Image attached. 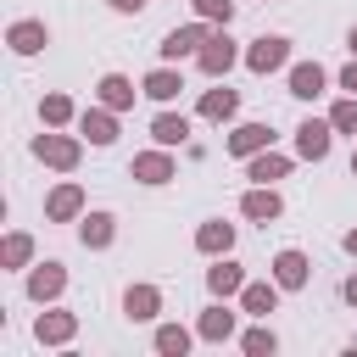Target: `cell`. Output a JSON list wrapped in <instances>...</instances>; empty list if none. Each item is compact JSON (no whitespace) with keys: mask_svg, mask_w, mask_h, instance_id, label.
I'll return each instance as SVG.
<instances>
[{"mask_svg":"<svg viewBox=\"0 0 357 357\" xmlns=\"http://www.w3.org/2000/svg\"><path fill=\"white\" fill-rule=\"evenodd\" d=\"M128 173H134L139 184H167V178H173V156H167V145H162V151H139V156L128 162Z\"/></svg>","mask_w":357,"mask_h":357,"instance_id":"8","label":"cell"},{"mask_svg":"<svg viewBox=\"0 0 357 357\" xmlns=\"http://www.w3.org/2000/svg\"><path fill=\"white\" fill-rule=\"evenodd\" d=\"M195 11H201L206 22H223V28H229V17H234V0H195Z\"/></svg>","mask_w":357,"mask_h":357,"instance_id":"31","label":"cell"},{"mask_svg":"<svg viewBox=\"0 0 357 357\" xmlns=\"http://www.w3.org/2000/svg\"><path fill=\"white\" fill-rule=\"evenodd\" d=\"M178 89H184L178 67H156V73H145V84H139V95H151V100H178Z\"/></svg>","mask_w":357,"mask_h":357,"instance_id":"18","label":"cell"},{"mask_svg":"<svg viewBox=\"0 0 357 357\" xmlns=\"http://www.w3.org/2000/svg\"><path fill=\"white\" fill-rule=\"evenodd\" d=\"M240 307H245L251 318H268V312L279 307V279H273V284H245V290H240Z\"/></svg>","mask_w":357,"mask_h":357,"instance_id":"25","label":"cell"},{"mask_svg":"<svg viewBox=\"0 0 357 357\" xmlns=\"http://www.w3.org/2000/svg\"><path fill=\"white\" fill-rule=\"evenodd\" d=\"M156 351L184 357V351H190V329H184V324H162V329H156Z\"/></svg>","mask_w":357,"mask_h":357,"instance_id":"27","label":"cell"},{"mask_svg":"<svg viewBox=\"0 0 357 357\" xmlns=\"http://www.w3.org/2000/svg\"><path fill=\"white\" fill-rule=\"evenodd\" d=\"M329 123H335V134H357V95H346V100H335V112H329Z\"/></svg>","mask_w":357,"mask_h":357,"instance_id":"29","label":"cell"},{"mask_svg":"<svg viewBox=\"0 0 357 357\" xmlns=\"http://www.w3.org/2000/svg\"><path fill=\"white\" fill-rule=\"evenodd\" d=\"M112 11H145V0H112Z\"/></svg>","mask_w":357,"mask_h":357,"instance_id":"35","label":"cell"},{"mask_svg":"<svg viewBox=\"0 0 357 357\" xmlns=\"http://www.w3.org/2000/svg\"><path fill=\"white\" fill-rule=\"evenodd\" d=\"M78 134H84L89 145H112V139H117V112H112V106H89V112L78 117Z\"/></svg>","mask_w":357,"mask_h":357,"instance_id":"6","label":"cell"},{"mask_svg":"<svg viewBox=\"0 0 357 357\" xmlns=\"http://www.w3.org/2000/svg\"><path fill=\"white\" fill-rule=\"evenodd\" d=\"M290 61V39H279V33H262V39H251V50H245V67L251 73H279Z\"/></svg>","mask_w":357,"mask_h":357,"instance_id":"2","label":"cell"},{"mask_svg":"<svg viewBox=\"0 0 357 357\" xmlns=\"http://www.w3.org/2000/svg\"><path fill=\"white\" fill-rule=\"evenodd\" d=\"M67 290V273H61V262H39L33 273H28V296L33 301H56Z\"/></svg>","mask_w":357,"mask_h":357,"instance_id":"9","label":"cell"},{"mask_svg":"<svg viewBox=\"0 0 357 357\" xmlns=\"http://www.w3.org/2000/svg\"><path fill=\"white\" fill-rule=\"evenodd\" d=\"M123 312H128V318H139V324H145V318H156V312H162V290H156V284H128Z\"/></svg>","mask_w":357,"mask_h":357,"instance_id":"17","label":"cell"},{"mask_svg":"<svg viewBox=\"0 0 357 357\" xmlns=\"http://www.w3.org/2000/svg\"><path fill=\"white\" fill-rule=\"evenodd\" d=\"M134 95H139V89H134V78H123V73H106V78H100V106L128 112V106H134Z\"/></svg>","mask_w":357,"mask_h":357,"instance_id":"19","label":"cell"},{"mask_svg":"<svg viewBox=\"0 0 357 357\" xmlns=\"http://www.w3.org/2000/svg\"><path fill=\"white\" fill-rule=\"evenodd\" d=\"M151 139H156V145H167V151H173V145H184V139H190V117H173V112L151 117Z\"/></svg>","mask_w":357,"mask_h":357,"instance_id":"23","label":"cell"},{"mask_svg":"<svg viewBox=\"0 0 357 357\" xmlns=\"http://www.w3.org/2000/svg\"><path fill=\"white\" fill-rule=\"evenodd\" d=\"M290 95L296 100H318L324 95V67L318 61H296L290 67Z\"/></svg>","mask_w":357,"mask_h":357,"instance_id":"12","label":"cell"},{"mask_svg":"<svg viewBox=\"0 0 357 357\" xmlns=\"http://www.w3.org/2000/svg\"><path fill=\"white\" fill-rule=\"evenodd\" d=\"M351 173H357V156H351Z\"/></svg>","mask_w":357,"mask_h":357,"instance_id":"38","label":"cell"},{"mask_svg":"<svg viewBox=\"0 0 357 357\" xmlns=\"http://www.w3.org/2000/svg\"><path fill=\"white\" fill-rule=\"evenodd\" d=\"M39 117H45L50 128H61V123H73V100H67V95H45V100H39Z\"/></svg>","mask_w":357,"mask_h":357,"instance_id":"28","label":"cell"},{"mask_svg":"<svg viewBox=\"0 0 357 357\" xmlns=\"http://www.w3.org/2000/svg\"><path fill=\"white\" fill-rule=\"evenodd\" d=\"M33 156H39L45 167L73 173V167H78V156H84V145H78L73 134H39V139H33Z\"/></svg>","mask_w":357,"mask_h":357,"instance_id":"1","label":"cell"},{"mask_svg":"<svg viewBox=\"0 0 357 357\" xmlns=\"http://www.w3.org/2000/svg\"><path fill=\"white\" fill-rule=\"evenodd\" d=\"M346 45H351V56H357V28H351V39H346Z\"/></svg>","mask_w":357,"mask_h":357,"instance_id":"37","label":"cell"},{"mask_svg":"<svg viewBox=\"0 0 357 357\" xmlns=\"http://www.w3.org/2000/svg\"><path fill=\"white\" fill-rule=\"evenodd\" d=\"M346 251H351V257H357V229H351V234H346Z\"/></svg>","mask_w":357,"mask_h":357,"instance_id":"36","label":"cell"},{"mask_svg":"<svg viewBox=\"0 0 357 357\" xmlns=\"http://www.w3.org/2000/svg\"><path fill=\"white\" fill-rule=\"evenodd\" d=\"M212 39V28H206V17L201 22H190V28H173L167 39H162V61H178V56H201V45Z\"/></svg>","mask_w":357,"mask_h":357,"instance_id":"3","label":"cell"},{"mask_svg":"<svg viewBox=\"0 0 357 357\" xmlns=\"http://www.w3.org/2000/svg\"><path fill=\"white\" fill-rule=\"evenodd\" d=\"M229 245H234V223H201V229H195V251L223 257Z\"/></svg>","mask_w":357,"mask_h":357,"instance_id":"24","label":"cell"},{"mask_svg":"<svg viewBox=\"0 0 357 357\" xmlns=\"http://www.w3.org/2000/svg\"><path fill=\"white\" fill-rule=\"evenodd\" d=\"M112 234H117V218H112V212H89V218L78 223V240H84L89 251H106Z\"/></svg>","mask_w":357,"mask_h":357,"instance_id":"15","label":"cell"},{"mask_svg":"<svg viewBox=\"0 0 357 357\" xmlns=\"http://www.w3.org/2000/svg\"><path fill=\"white\" fill-rule=\"evenodd\" d=\"M273 279H279V290H301L307 284V257L301 251H279L273 257Z\"/></svg>","mask_w":357,"mask_h":357,"instance_id":"20","label":"cell"},{"mask_svg":"<svg viewBox=\"0 0 357 357\" xmlns=\"http://www.w3.org/2000/svg\"><path fill=\"white\" fill-rule=\"evenodd\" d=\"M340 89H346V95H357V56H351V67L340 73Z\"/></svg>","mask_w":357,"mask_h":357,"instance_id":"33","label":"cell"},{"mask_svg":"<svg viewBox=\"0 0 357 357\" xmlns=\"http://www.w3.org/2000/svg\"><path fill=\"white\" fill-rule=\"evenodd\" d=\"M284 173H290V156H273V151L245 156V178H251V184H273V178H284Z\"/></svg>","mask_w":357,"mask_h":357,"instance_id":"13","label":"cell"},{"mask_svg":"<svg viewBox=\"0 0 357 357\" xmlns=\"http://www.w3.org/2000/svg\"><path fill=\"white\" fill-rule=\"evenodd\" d=\"M340 296H346V301H351V307H357V273H351V279H346V284H340Z\"/></svg>","mask_w":357,"mask_h":357,"instance_id":"34","label":"cell"},{"mask_svg":"<svg viewBox=\"0 0 357 357\" xmlns=\"http://www.w3.org/2000/svg\"><path fill=\"white\" fill-rule=\"evenodd\" d=\"M78 212H84V190H78V184H56L50 201H45V218L67 223V218H78Z\"/></svg>","mask_w":357,"mask_h":357,"instance_id":"14","label":"cell"},{"mask_svg":"<svg viewBox=\"0 0 357 357\" xmlns=\"http://www.w3.org/2000/svg\"><path fill=\"white\" fill-rule=\"evenodd\" d=\"M234 56H240V50H234V39H229V33H212V39L201 45V56H195V67H201L206 78H223V73L234 67Z\"/></svg>","mask_w":357,"mask_h":357,"instance_id":"4","label":"cell"},{"mask_svg":"<svg viewBox=\"0 0 357 357\" xmlns=\"http://www.w3.org/2000/svg\"><path fill=\"white\" fill-rule=\"evenodd\" d=\"M234 106H240V95H234L229 84L201 95V117H206V123H229V117H234Z\"/></svg>","mask_w":357,"mask_h":357,"instance_id":"22","label":"cell"},{"mask_svg":"<svg viewBox=\"0 0 357 357\" xmlns=\"http://www.w3.org/2000/svg\"><path fill=\"white\" fill-rule=\"evenodd\" d=\"M329 134H335V123H318V117H307V123L296 128V151H301L307 162H324V156H329Z\"/></svg>","mask_w":357,"mask_h":357,"instance_id":"7","label":"cell"},{"mask_svg":"<svg viewBox=\"0 0 357 357\" xmlns=\"http://www.w3.org/2000/svg\"><path fill=\"white\" fill-rule=\"evenodd\" d=\"M234 335V312L229 307H206L201 312V340H229Z\"/></svg>","mask_w":357,"mask_h":357,"instance_id":"26","label":"cell"},{"mask_svg":"<svg viewBox=\"0 0 357 357\" xmlns=\"http://www.w3.org/2000/svg\"><path fill=\"white\" fill-rule=\"evenodd\" d=\"M6 45H11L17 56H33V50H45V45H50V28H45V22H33V17H22V22H11V28H6Z\"/></svg>","mask_w":357,"mask_h":357,"instance_id":"5","label":"cell"},{"mask_svg":"<svg viewBox=\"0 0 357 357\" xmlns=\"http://www.w3.org/2000/svg\"><path fill=\"white\" fill-rule=\"evenodd\" d=\"M73 329H78V318H73V312H39V324H33V335H39L45 346L73 340Z\"/></svg>","mask_w":357,"mask_h":357,"instance_id":"21","label":"cell"},{"mask_svg":"<svg viewBox=\"0 0 357 357\" xmlns=\"http://www.w3.org/2000/svg\"><path fill=\"white\" fill-rule=\"evenodd\" d=\"M240 212H245V218H257V223H273V218L284 212V201L273 195V184H257V190H245Z\"/></svg>","mask_w":357,"mask_h":357,"instance_id":"11","label":"cell"},{"mask_svg":"<svg viewBox=\"0 0 357 357\" xmlns=\"http://www.w3.org/2000/svg\"><path fill=\"white\" fill-rule=\"evenodd\" d=\"M273 346H279L273 329H245V351H251V357H262V351H273Z\"/></svg>","mask_w":357,"mask_h":357,"instance_id":"32","label":"cell"},{"mask_svg":"<svg viewBox=\"0 0 357 357\" xmlns=\"http://www.w3.org/2000/svg\"><path fill=\"white\" fill-rule=\"evenodd\" d=\"M273 145V128L268 123H240L234 134H229V151L234 156H257V151H268Z\"/></svg>","mask_w":357,"mask_h":357,"instance_id":"10","label":"cell"},{"mask_svg":"<svg viewBox=\"0 0 357 357\" xmlns=\"http://www.w3.org/2000/svg\"><path fill=\"white\" fill-rule=\"evenodd\" d=\"M206 290H212V296H240V290H245L240 262H229V257H223V262H212V268H206Z\"/></svg>","mask_w":357,"mask_h":357,"instance_id":"16","label":"cell"},{"mask_svg":"<svg viewBox=\"0 0 357 357\" xmlns=\"http://www.w3.org/2000/svg\"><path fill=\"white\" fill-rule=\"evenodd\" d=\"M0 257H6V268H22V262L33 257V240H28V234H6V251H0Z\"/></svg>","mask_w":357,"mask_h":357,"instance_id":"30","label":"cell"}]
</instances>
